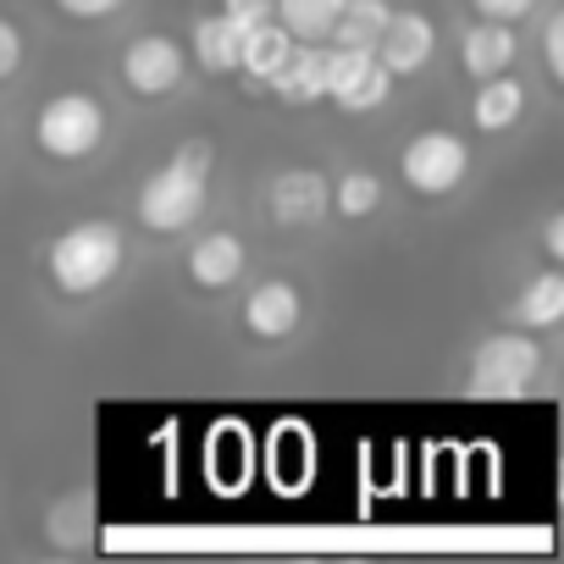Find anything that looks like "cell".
Wrapping results in <instances>:
<instances>
[{"label":"cell","mask_w":564,"mask_h":564,"mask_svg":"<svg viewBox=\"0 0 564 564\" xmlns=\"http://www.w3.org/2000/svg\"><path fill=\"white\" fill-rule=\"evenodd\" d=\"M210 161L216 150L205 139H188L144 188H139V221L150 232H183L188 221H199L205 194H210Z\"/></svg>","instance_id":"cell-1"},{"label":"cell","mask_w":564,"mask_h":564,"mask_svg":"<svg viewBox=\"0 0 564 564\" xmlns=\"http://www.w3.org/2000/svg\"><path fill=\"white\" fill-rule=\"evenodd\" d=\"M465 166H470L465 139L459 133H437V128L432 133H415L404 144V155H399V172H404V183L415 194H448V188H459Z\"/></svg>","instance_id":"cell-6"},{"label":"cell","mask_w":564,"mask_h":564,"mask_svg":"<svg viewBox=\"0 0 564 564\" xmlns=\"http://www.w3.org/2000/svg\"><path fill=\"white\" fill-rule=\"evenodd\" d=\"M536 371H542V349L525 333H492V338H481V349L470 360V393L514 399L536 382Z\"/></svg>","instance_id":"cell-4"},{"label":"cell","mask_w":564,"mask_h":564,"mask_svg":"<svg viewBox=\"0 0 564 564\" xmlns=\"http://www.w3.org/2000/svg\"><path fill=\"white\" fill-rule=\"evenodd\" d=\"M542 243H547V254H553V260L564 254V216H547V227H542Z\"/></svg>","instance_id":"cell-26"},{"label":"cell","mask_w":564,"mask_h":564,"mask_svg":"<svg viewBox=\"0 0 564 564\" xmlns=\"http://www.w3.org/2000/svg\"><path fill=\"white\" fill-rule=\"evenodd\" d=\"M265 84L289 100V106H316V100H327V40H294L289 62H282Z\"/></svg>","instance_id":"cell-10"},{"label":"cell","mask_w":564,"mask_h":564,"mask_svg":"<svg viewBox=\"0 0 564 564\" xmlns=\"http://www.w3.org/2000/svg\"><path fill=\"white\" fill-rule=\"evenodd\" d=\"M34 139L56 161H84L106 139V111H100L95 95H78V89L73 95H56V100H45V111L34 122Z\"/></svg>","instance_id":"cell-3"},{"label":"cell","mask_w":564,"mask_h":564,"mask_svg":"<svg viewBox=\"0 0 564 564\" xmlns=\"http://www.w3.org/2000/svg\"><path fill=\"white\" fill-rule=\"evenodd\" d=\"M122 78L139 95H172L177 78H183V51L166 34H144L122 51Z\"/></svg>","instance_id":"cell-8"},{"label":"cell","mask_w":564,"mask_h":564,"mask_svg":"<svg viewBox=\"0 0 564 564\" xmlns=\"http://www.w3.org/2000/svg\"><path fill=\"white\" fill-rule=\"evenodd\" d=\"M271 7L276 0H221V18H232L238 29H254V23L271 18Z\"/></svg>","instance_id":"cell-22"},{"label":"cell","mask_w":564,"mask_h":564,"mask_svg":"<svg viewBox=\"0 0 564 564\" xmlns=\"http://www.w3.org/2000/svg\"><path fill=\"white\" fill-rule=\"evenodd\" d=\"M117 271H122V232L111 221H78L51 243V276L73 300L100 294Z\"/></svg>","instance_id":"cell-2"},{"label":"cell","mask_w":564,"mask_h":564,"mask_svg":"<svg viewBox=\"0 0 564 564\" xmlns=\"http://www.w3.org/2000/svg\"><path fill=\"white\" fill-rule=\"evenodd\" d=\"M393 89V73L377 62V51H360V45H333L327 51V100L344 106V111H371L382 106Z\"/></svg>","instance_id":"cell-5"},{"label":"cell","mask_w":564,"mask_h":564,"mask_svg":"<svg viewBox=\"0 0 564 564\" xmlns=\"http://www.w3.org/2000/svg\"><path fill=\"white\" fill-rule=\"evenodd\" d=\"M509 62H514V34H509V23L481 18V23L465 29V40H459V67H465L470 78H492V73H503Z\"/></svg>","instance_id":"cell-12"},{"label":"cell","mask_w":564,"mask_h":564,"mask_svg":"<svg viewBox=\"0 0 564 564\" xmlns=\"http://www.w3.org/2000/svg\"><path fill=\"white\" fill-rule=\"evenodd\" d=\"M56 7H62L67 18H111L122 0H56Z\"/></svg>","instance_id":"cell-25"},{"label":"cell","mask_w":564,"mask_h":564,"mask_svg":"<svg viewBox=\"0 0 564 564\" xmlns=\"http://www.w3.org/2000/svg\"><path fill=\"white\" fill-rule=\"evenodd\" d=\"M289 51H294V34L282 29L276 18H265V23L243 29V40H238V73H249V78H271L282 62H289Z\"/></svg>","instance_id":"cell-14"},{"label":"cell","mask_w":564,"mask_h":564,"mask_svg":"<svg viewBox=\"0 0 564 564\" xmlns=\"http://www.w3.org/2000/svg\"><path fill=\"white\" fill-rule=\"evenodd\" d=\"M238 271H243V238L238 232H210L188 249V276L199 289H227V282H238Z\"/></svg>","instance_id":"cell-13"},{"label":"cell","mask_w":564,"mask_h":564,"mask_svg":"<svg viewBox=\"0 0 564 564\" xmlns=\"http://www.w3.org/2000/svg\"><path fill=\"white\" fill-rule=\"evenodd\" d=\"M18 67H23V34L0 18V78H12Z\"/></svg>","instance_id":"cell-24"},{"label":"cell","mask_w":564,"mask_h":564,"mask_svg":"<svg viewBox=\"0 0 564 564\" xmlns=\"http://www.w3.org/2000/svg\"><path fill=\"white\" fill-rule=\"evenodd\" d=\"M476 7V18H492V23H514V18H525L536 0H470Z\"/></svg>","instance_id":"cell-23"},{"label":"cell","mask_w":564,"mask_h":564,"mask_svg":"<svg viewBox=\"0 0 564 564\" xmlns=\"http://www.w3.org/2000/svg\"><path fill=\"white\" fill-rule=\"evenodd\" d=\"M327 210H333V183L316 166H294V172L271 177V216L276 221L300 227V221H322Z\"/></svg>","instance_id":"cell-9"},{"label":"cell","mask_w":564,"mask_h":564,"mask_svg":"<svg viewBox=\"0 0 564 564\" xmlns=\"http://www.w3.org/2000/svg\"><path fill=\"white\" fill-rule=\"evenodd\" d=\"M388 23V0H344V12L333 23V45H360V51H377V34Z\"/></svg>","instance_id":"cell-19"},{"label":"cell","mask_w":564,"mask_h":564,"mask_svg":"<svg viewBox=\"0 0 564 564\" xmlns=\"http://www.w3.org/2000/svg\"><path fill=\"white\" fill-rule=\"evenodd\" d=\"M520 111H525V89H520L514 78H503V73H492V78L476 89V106H470V117H476L481 133H503V128H514Z\"/></svg>","instance_id":"cell-16"},{"label":"cell","mask_w":564,"mask_h":564,"mask_svg":"<svg viewBox=\"0 0 564 564\" xmlns=\"http://www.w3.org/2000/svg\"><path fill=\"white\" fill-rule=\"evenodd\" d=\"M542 56H547V73L564 78V12L547 18V29H542Z\"/></svg>","instance_id":"cell-21"},{"label":"cell","mask_w":564,"mask_h":564,"mask_svg":"<svg viewBox=\"0 0 564 564\" xmlns=\"http://www.w3.org/2000/svg\"><path fill=\"white\" fill-rule=\"evenodd\" d=\"M243 327L254 338H265V344L289 338L300 327V289H294V282H282V276L254 282V294L243 300Z\"/></svg>","instance_id":"cell-11"},{"label":"cell","mask_w":564,"mask_h":564,"mask_svg":"<svg viewBox=\"0 0 564 564\" xmlns=\"http://www.w3.org/2000/svg\"><path fill=\"white\" fill-rule=\"evenodd\" d=\"M520 327H531V333H547V327H558L564 322V276L558 271H542V276H531L525 289H520V300H514V311H509Z\"/></svg>","instance_id":"cell-15"},{"label":"cell","mask_w":564,"mask_h":564,"mask_svg":"<svg viewBox=\"0 0 564 564\" xmlns=\"http://www.w3.org/2000/svg\"><path fill=\"white\" fill-rule=\"evenodd\" d=\"M432 45H437V34H432V23L421 12H388V23L377 34V62L393 78H410V73H421L432 62Z\"/></svg>","instance_id":"cell-7"},{"label":"cell","mask_w":564,"mask_h":564,"mask_svg":"<svg viewBox=\"0 0 564 564\" xmlns=\"http://www.w3.org/2000/svg\"><path fill=\"white\" fill-rule=\"evenodd\" d=\"M377 199H382V183H377L371 172H344V177L333 183V210H344L349 221L371 216V210H377Z\"/></svg>","instance_id":"cell-20"},{"label":"cell","mask_w":564,"mask_h":564,"mask_svg":"<svg viewBox=\"0 0 564 564\" xmlns=\"http://www.w3.org/2000/svg\"><path fill=\"white\" fill-rule=\"evenodd\" d=\"M238 40H243V29L232 23V18H199L194 23V56H199V67H210V73H238Z\"/></svg>","instance_id":"cell-17"},{"label":"cell","mask_w":564,"mask_h":564,"mask_svg":"<svg viewBox=\"0 0 564 564\" xmlns=\"http://www.w3.org/2000/svg\"><path fill=\"white\" fill-rule=\"evenodd\" d=\"M338 12H344V0H276V7H271V18L289 29L294 40H327Z\"/></svg>","instance_id":"cell-18"}]
</instances>
